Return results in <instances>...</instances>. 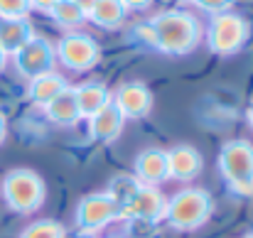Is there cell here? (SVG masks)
Segmentation results:
<instances>
[{"label": "cell", "mask_w": 253, "mask_h": 238, "mask_svg": "<svg viewBox=\"0 0 253 238\" xmlns=\"http://www.w3.org/2000/svg\"><path fill=\"white\" fill-rule=\"evenodd\" d=\"M153 32H155V47L165 54H189L202 37V27L194 15L184 10H165L158 17H153Z\"/></svg>", "instance_id": "obj_1"}, {"label": "cell", "mask_w": 253, "mask_h": 238, "mask_svg": "<svg viewBox=\"0 0 253 238\" xmlns=\"http://www.w3.org/2000/svg\"><path fill=\"white\" fill-rule=\"evenodd\" d=\"M211 209L214 201L204 189H182L165 204L163 219L174 231H194L209 221Z\"/></svg>", "instance_id": "obj_2"}, {"label": "cell", "mask_w": 253, "mask_h": 238, "mask_svg": "<svg viewBox=\"0 0 253 238\" xmlns=\"http://www.w3.org/2000/svg\"><path fill=\"white\" fill-rule=\"evenodd\" d=\"M44 182L32 169H10L2 179V199L15 214H32L44 204Z\"/></svg>", "instance_id": "obj_3"}, {"label": "cell", "mask_w": 253, "mask_h": 238, "mask_svg": "<svg viewBox=\"0 0 253 238\" xmlns=\"http://www.w3.org/2000/svg\"><path fill=\"white\" fill-rule=\"evenodd\" d=\"M219 172L231 192L253 197V145L249 140H229L219 153Z\"/></svg>", "instance_id": "obj_4"}, {"label": "cell", "mask_w": 253, "mask_h": 238, "mask_svg": "<svg viewBox=\"0 0 253 238\" xmlns=\"http://www.w3.org/2000/svg\"><path fill=\"white\" fill-rule=\"evenodd\" d=\"M249 35H251V27L241 15L221 12V15H214V20L209 22L207 44L214 54L229 57V54H236L246 44Z\"/></svg>", "instance_id": "obj_5"}, {"label": "cell", "mask_w": 253, "mask_h": 238, "mask_svg": "<svg viewBox=\"0 0 253 238\" xmlns=\"http://www.w3.org/2000/svg\"><path fill=\"white\" fill-rule=\"evenodd\" d=\"M54 54L62 59V64L72 72H88L98 64V57H101V49L98 44L82 32H72L67 37L59 40Z\"/></svg>", "instance_id": "obj_6"}, {"label": "cell", "mask_w": 253, "mask_h": 238, "mask_svg": "<svg viewBox=\"0 0 253 238\" xmlns=\"http://www.w3.org/2000/svg\"><path fill=\"white\" fill-rule=\"evenodd\" d=\"M121 216V206L111 194H88L77 206V226L84 234H96Z\"/></svg>", "instance_id": "obj_7"}, {"label": "cell", "mask_w": 253, "mask_h": 238, "mask_svg": "<svg viewBox=\"0 0 253 238\" xmlns=\"http://www.w3.org/2000/svg\"><path fill=\"white\" fill-rule=\"evenodd\" d=\"M15 67H17V72L22 74V77H27V79H35V77H40V74H47V72H52V64H54V47L44 40V37H37V35H32L15 54Z\"/></svg>", "instance_id": "obj_8"}, {"label": "cell", "mask_w": 253, "mask_h": 238, "mask_svg": "<svg viewBox=\"0 0 253 238\" xmlns=\"http://www.w3.org/2000/svg\"><path fill=\"white\" fill-rule=\"evenodd\" d=\"M111 103L118 108V113L126 120L128 118L135 120V118H145L150 113V108H153V93H150V88L145 83L128 81V83H123V86L116 88Z\"/></svg>", "instance_id": "obj_9"}, {"label": "cell", "mask_w": 253, "mask_h": 238, "mask_svg": "<svg viewBox=\"0 0 253 238\" xmlns=\"http://www.w3.org/2000/svg\"><path fill=\"white\" fill-rule=\"evenodd\" d=\"M165 197L160 194L158 187H143L121 206V216L126 219H135V221H158L165 214Z\"/></svg>", "instance_id": "obj_10"}, {"label": "cell", "mask_w": 253, "mask_h": 238, "mask_svg": "<svg viewBox=\"0 0 253 238\" xmlns=\"http://www.w3.org/2000/svg\"><path fill=\"white\" fill-rule=\"evenodd\" d=\"M135 179L143 187H158L169 179L168 155L160 148H148L135 158Z\"/></svg>", "instance_id": "obj_11"}, {"label": "cell", "mask_w": 253, "mask_h": 238, "mask_svg": "<svg viewBox=\"0 0 253 238\" xmlns=\"http://www.w3.org/2000/svg\"><path fill=\"white\" fill-rule=\"evenodd\" d=\"M165 155H168L169 177L179 179V182L194 179L202 172V167H204V159L199 155V150L192 148V145H174V148L165 150Z\"/></svg>", "instance_id": "obj_12"}, {"label": "cell", "mask_w": 253, "mask_h": 238, "mask_svg": "<svg viewBox=\"0 0 253 238\" xmlns=\"http://www.w3.org/2000/svg\"><path fill=\"white\" fill-rule=\"evenodd\" d=\"M123 125H126V118L118 113L113 103H108L88 118V135L91 140H98V143H113L123 133Z\"/></svg>", "instance_id": "obj_13"}, {"label": "cell", "mask_w": 253, "mask_h": 238, "mask_svg": "<svg viewBox=\"0 0 253 238\" xmlns=\"http://www.w3.org/2000/svg\"><path fill=\"white\" fill-rule=\"evenodd\" d=\"M44 116L57 123V125H74L82 120L79 116V106H77V96H74V88L67 86L62 93H57L47 106H44Z\"/></svg>", "instance_id": "obj_14"}, {"label": "cell", "mask_w": 253, "mask_h": 238, "mask_svg": "<svg viewBox=\"0 0 253 238\" xmlns=\"http://www.w3.org/2000/svg\"><path fill=\"white\" fill-rule=\"evenodd\" d=\"M74 96H77V106H79V116L82 118H91L93 113H98L103 106L111 103L108 88L103 83H98V81H86L82 86H77Z\"/></svg>", "instance_id": "obj_15"}, {"label": "cell", "mask_w": 253, "mask_h": 238, "mask_svg": "<svg viewBox=\"0 0 253 238\" xmlns=\"http://www.w3.org/2000/svg\"><path fill=\"white\" fill-rule=\"evenodd\" d=\"M67 88V81L64 77H59L57 72H47V74H40V77H35V79H30V88H27V96H30V101L32 103H37V106H47L57 93H62Z\"/></svg>", "instance_id": "obj_16"}, {"label": "cell", "mask_w": 253, "mask_h": 238, "mask_svg": "<svg viewBox=\"0 0 253 238\" xmlns=\"http://www.w3.org/2000/svg\"><path fill=\"white\" fill-rule=\"evenodd\" d=\"M32 35L35 32L27 20H0V49L7 57L15 54Z\"/></svg>", "instance_id": "obj_17"}, {"label": "cell", "mask_w": 253, "mask_h": 238, "mask_svg": "<svg viewBox=\"0 0 253 238\" xmlns=\"http://www.w3.org/2000/svg\"><path fill=\"white\" fill-rule=\"evenodd\" d=\"M126 7L121 0H96V5L91 7V12L86 15L93 25L103 27V30H116L121 27V22L126 20Z\"/></svg>", "instance_id": "obj_18"}, {"label": "cell", "mask_w": 253, "mask_h": 238, "mask_svg": "<svg viewBox=\"0 0 253 238\" xmlns=\"http://www.w3.org/2000/svg\"><path fill=\"white\" fill-rule=\"evenodd\" d=\"M49 15H52L54 22L62 25V27H79L86 20V15L82 12V7H79L74 0H57L54 7L49 10Z\"/></svg>", "instance_id": "obj_19"}, {"label": "cell", "mask_w": 253, "mask_h": 238, "mask_svg": "<svg viewBox=\"0 0 253 238\" xmlns=\"http://www.w3.org/2000/svg\"><path fill=\"white\" fill-rule=\"evenodd\" d=\"M20 238H67V231L62 224L52 221V219H40L35 224H30Z\"/></svg>", "instance_id": "obj_20"}, {"label": "cell", "mask_w": 253, "mask_h": 238, "mask_svg": "<svg viewBox=\"0 0 253 238\" xmlns=\"http://www.w3.org/2000/svg\"><path fill=\"white\" fill-rule=\"evenodd\" d=\"M138 189H140V182H138L135 177H118V179L111 184V192H108V194L116 199L118 206H123Z\"/></svg>", "instance_id": "obj_21"}, {"label": "cell", "mask_w": 253, "mask_h": 238, "mask_svg": "<svg viewBox=\"0 0 253 238\" xmlns=\"http://www.w3.org/2000/svg\"><path fill=\"white\" fill-rule=\"evenodd\" d=\"M30 0H0V20H27Z\"/></svg>", "instance_id": "obj_22"}, {"label": "cell", "mask_w": 253, "mask_h": 238, "mask_svg": "<svg viewBox=\"0 0 253 238\" xmlns=\"http://www.w3.org/2000/svg\"><path fill=\"white\" fill-rule=\"evenodd\" d=\"M192 2L197 7L207 10V12H214V15H221V12H226L234 5V0H192Z\"/></svg>", "instance_id": "obj_23"}, {"label": "cell", "mask_w": 253, "mask_h": 238, "mask_svg": "<svg viewBox=\"0 0 253 238\" xmlns=\"http://www.w3.org/2000/svg\"><path fill=\"white\" fill-rule=\"evenodd\" d=\"M54 2H57V0H30V5H32L35 10H40V12H49V10L54 7Z\"/></svg>", "instance_id": "obj_24"}, {"label": "cell", "mask_w": 253, "mask_h": 238, "mask_svg": "<svg viewBox=\"0 0 253 238\" xmlns=\"http://www.w3.org/2000/svg\"><path fill=\"white\" fill-rule=\"evenodd\" d=\"M121 2H123L126 10H143V7H148L153 0H121Z\"/></svg>", "instance_id": "obj_25"}, {"label": "cell", "mask_w": 253, "mask_h": 238, "mask_svg": "<svg viewBox=\"0 0 253 238\" xmlns=\"http://www.w3.org/2000/svg\"><path fill=\"white\" fill-rule=\"evenodd\" d=\"M74 2L82 7V12H84V15H88V12H91V7L96 5V0H74Z\"/></svg>", "instance_id": "obj_26"}, {"label": "cell", "mask_w": 253, "mask_h": 238, "mask_svg": "<svg viewBox=\"0 0 253 238\" xmlns=\"http://www.w3.org/2000/svg\"><path fill=\"white\" fill-rule=\"evenodd\" d=\"M5 133H7V123H5V116L0 113V143L5 140Z\"/></svg>", "instance_id": "obj_27"}, {"label": "cell", "mask_w": 253, "mask_h": 238, "mask_svg": "<svg viewBox=\"0 0 253 238\" xmlns=\"http://www.w3.org/2000/svg\"><path fill=\"white\" fill-rule=\"evenodd\" d=\"M5 62H7V54H5V52L0 49V72L5 69Z\"/></svg>", "instance_id": "obj_28"}, {"label": "cell", "mask_w": 253, "mask_h": 238, "mask_svg": "<svg viewBox=\"0 0 253 238\" xmlns=\"http://www.w3.org/2000/svg\"><path fill=\"white\" fill-rule=\"evenodd\" d=\"M246 118H249V125L253 128V103L249 106V111H246Z\"/></svg>", "instance_id": "obj_29"}, {"label": "cell", "mask_w": 253, "mask_h": 238, "mask_svg": "<svg viewBox=\"0 0 253 238\" xmlns=\"http://www.w3.org/2000/svg\"><path fill=\"white\" fill-rule=\"evenodd\" d=\"M111 238H121V236H111Z\"/></svg>", "instance_id": "obj_30"}, {"label": "cell", "mask_w": 253, "mask_h": 238, "mask_svg": "<svg viewBox=\"0 0 253 238\" xmlns=\"http://www.w3.org/2000/svg\"><path fill=\"white\" fill-rule=\"evenodd\" d=\"M251 238H253V231H251Z\"/></svg>", "instance_id": "obj_31"}, {"label": "cell", "mask_w": 253, "mask_h": 238, "mask_svg": "<svg viewBox=\"0 0 253 238\" xmlns=\"http://www.w3.org/2000/svg\"><path fill=\"white\" fill-rule=\"evenodd\" d=\"M246 238H251V236H246Z\"/></svg>", "instance_id": "obj_32"}]
</instances>
